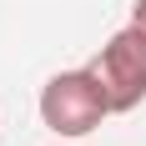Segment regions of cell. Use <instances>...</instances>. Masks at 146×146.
<instances>
[{
  "mask_svg": "<svg viewBox=\"0 0 146 146\" xmlns=\"http://www.w3.org/2000/svg\"><path fill=\"white\" fill-rule=\"evenodd\" d=\"M111 116V101H106L101 81L91 66H76V71H56L50 81L40 86V126L56 136H91L101 121Z\"/></svg>",
  "mask_w": 146,
  "mask_h": 146,
  "instance_id": "1",
  "label": "cell"
},
{
  "mask_svg": "<svg viewBox=\"0 0 146 146\" xmlns=\"http://www.w3.org/2000/svg\"><path fill=\"white\" fill-rule=\"evenodd\" d=\"M131 20H136V25L146 30V0H136V5H131Z\"/></svg>",
  "mask_w": 146,
  "mask_h": 146,
  "instance_id": "3",
  "label": "cell"
},
{
  "mask_svg": "<svg viewBox=\"0 0 146 146\" xmlns=\"http://www.w3.org/2000/svg\"><path fill=\"white\" fill-rule=\"evenodd\" d=\"M91 71H96L106 101H111V116L136 111V106L146 101V30L136 25V20H131V25H121L116 35L96 50Z\"/></svg>",
  "mask_w": 146,
  "mask_h": 146,
  "instance_id": "2",
  "label": "cell"
}]
</instances>
